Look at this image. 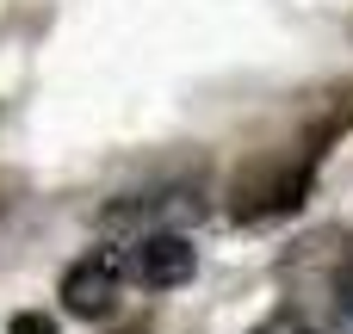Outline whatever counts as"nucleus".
I'll list each match as a JSON object with an SVG mask.
<instances>
[{"mask_svg":"<svg viewBox=\"0 0 353 334\" xmlns=\"http://www.w3.org/2000/svg\"><path fill=\"white\" fill-rule=\"evenodd\" d=\"M124 273H130L137 285H149V291H168V285H186V279L199 273V248H192L186 236H174V229H149V236L130 242Z\"/></svg>","mask_w":353,"mask_h":334,"instance_id":"obj_1","label":"nucleus"},{"mask_svg":"<svg viewBox=\"0 0 353 334\" xmlns=\"http://www.w3.org/2000/svg\"><path fill=\"white\" fill-rule=\"evenodd\" d=\"M6 334H56V322H50L43 310H19V316L6 322Z\"/></svg>","mask_w":353,"mask_h":334,"instance_id":"obj_4","label":"nucleus"},{"mask_svg":"<svg viewBox=\"0 0 353 334\" xmlns=\"http://www.w3.org/2000/svg\"><path fill=\"white\" fill-rule=\"evenodd\" d=\"M304 186H310V161L292 167V161H267L254 174L236 180V217H273V211H298L304 205Z\"/></svg>","mask_w":353,"mask_h":334,"instance_id":"obj_2","label":"nucleus"},{"mask_svg":"<svg viewBox=\"0 0 353 334\" xmlns=\"http://www.w3.org/2000/svg\"><path fill=\"white\" fill-rule=\"evenodd\" d=\"M118 273H124V260L112 254V248H99V254H87V260H74L68 273H62V304H68V316H112V304H118Z\"/></svg>","mask_w":353,"mask_h":334,"instance_id":"obj_3","label":"nucleus"}]
</instances>
